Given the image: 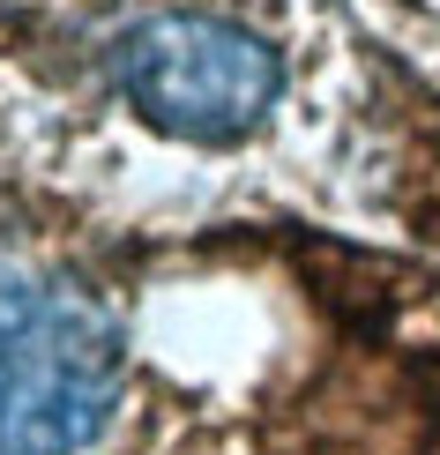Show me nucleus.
Listing matches in <instances>:
<instances>
[{"label": "nucleus", "mask_w": 440, "mask_h": 455, "mask_svg": "<svg viewBox=\"0 0 440 455\" xmlns=\"http://www.w3.org/2000/svg\"><path fill=\"white\" fill-rule=\"evenodd\" d=\"M112 83H120L127 112H142L157 135L224 149L246 142L276 112L284 52L232 15L172 8V15H142L112 45Z\"/></svg>", "instance_id": "f03ea898"}, {"label": "nucleus", "mask_w": 440, "mask_h": 455, "mask_svg": "<svg viewBox=\"0 0 440 455\" xmlns=\"http://www.w3.org/2000/svg\"><path fill=\"white\" fill-rule=\"evenodd\" d=\"M120 403V329L75 283H0V455H83Z\"/></svg>", "instance_id": "f257e3e1"}]
</instances>
